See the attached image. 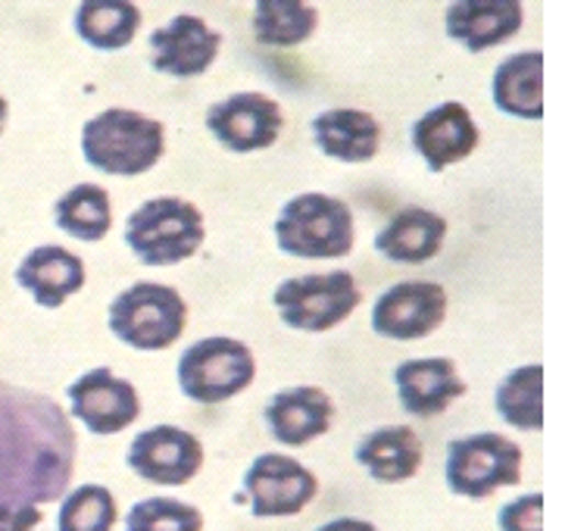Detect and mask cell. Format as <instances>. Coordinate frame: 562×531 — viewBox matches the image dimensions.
<instances>
[{"label": "cell", "mask_w": 562, "mask_h": 531, "mask_svg": "<svg viewBox=\"0 0 562 531\" xmlns=\"http://www.w3.org/2000/svg\"><path fill=\"white\" fill-rule=\"evenodd\" d=\"M525 7L519 0H457L443 13V32L469 54L501 47L519 35Z\"/></svg>", "instance_id": "cell-16"}, {"label": "cell", "mask_w": 562, "mask_h": 531, "mask_svg": "<svg viewBox=\"0 0 562 531\" xmlns=\"http://www.w3.org/2000/svg\"><path fill=\"white\" fill-rule=\"evenodd\" d=\"M72 29L94 50H122L138 35L140 7L132 0H85L76 10Z\"/></svg>", "instance_id": "cell-24"}, {"label": "cell", "mask_w": 562, "mask_h": 531, "mask_svg": "<svg viewBox=\"0 0 562 531\" xmlns=\"http://www.w3.org/2000/svg\"><path fill=\"white\" fill-rule=\"evenodd\" d=\"M125 531H203V512L176 497H147L128 510Z\"/></svg>", "instance_id": "cell-29"}, {"label": "cell", "mask_w": 562, "mask_h": 531, "mask_svg": "<svg viewBox=\"0 0 562 531\" xmlns=\"http://www.w3.org/2000/svg\"><path fill=\"white\" fill-rule=\"evenodd\" d=\"M244 490L257 519H284L303 512L319 494V478L284 453H262L244 472Z\"/></svg>", "instance_id": "cell-9"}, {"label": "cell", "mask_w": 562, "mask_h": 531, "mask_svg": "<svg viewBox=\"0 0 562 531\" xmlns=\"http://www.w3.org/2000/svg\"><path fill=\"white\" fill-rule=\"evenodd\" d=\"M69 416H76L91 434H116L140 416V397L128 379L98 366L69 385Z\"/></svg>", "instance_id": "cell-12"}, {"label": "cell", "mask_w": 562, "mask_h": 531, "mask_svg": "<svg viewBox=\"0 0 562 531\" xmlns=\"http://www.w3.org/2000/svg\"><path fill=\"white\" fill-rule=\"evenodd\" d=\"M120 519L116 497L103 485H79L63 494L57 531H113Z\"/></svg>", "instance_id": "cell-28"}, {"label": "cell", "mask_w": 562, "mask_h": 531, "mask_svg": "<svg viewBox=\"0 0 562 531\" xmlns=\"http://www.w3.org/2000/svg\"><path fill=\"white\" fill-rule=\"evenodd\" d=\"M79 438L47 394L0 379V504H57L76 475Z\"/></svg>", "instance_id": "cell-1"}, {"label": "cell", "mask_w": 562, "mask_h": 531, "mask_svg": "<svg viewBox=\"0 0 562 531\" xmlns=\"http://www.w3.org/2000/svg\"><path fill=\"white\" fill-rule=\"evenodd\" d=\"M357 463L369 478L397 485L422 470V441L409 426H382L357 444Z\"/></svg>", "instance_id": "cell-23"}, {"label": "cell", "mask_w": 562, "mask_h": 531, "mask_svg": "<svg viewBox=\"0 0 562 531\" xmlns=\"http://www.w3.org/2000/svg\"><path fill=\"white\" fill-rule=\"evenodd\" d=\"M313 142L325 157L341 160V163H369L379 147H382V123L353 106L325 110L313 123Z\"/></svg>", "instance_id": "cell-21"}, {"label": "cell", "mask_w": 562, "mask_h": 531, "mask_svg": "<svg viewBox=\"0 0 562 531\" xmlns=\"http://www.w3.org/2000/svg\"><path fill=\"white\" fill-rule=\"evenodd\" d=\"M335 400L316 385L279 391L266 404V429L284 448H303L331 429Z\"/></svg>", "instance_id": "cell-17"}, {"label": "cell", "mask_w": 562, "mask_h": 531, "mask_svg": "<svg viewBox=\"0 0 562 531\" xmlns=\"http://www.w3.org/2000/svg\"><path fill=\"white\" fill-rule=\"evenodd\" d=\"M447 319V291L435 282H401L372 307V331L391 341H422Z\"/></svg>", "instance_id": "cell-13"}, {"label": "cell", "mask_w": 562, "mask_h": 531, "mask_svg": "<svg viewBox=\"0 0 562 531\" xmlns=\"http://www.w3.org/2000/svg\"><path fill=\"white\" fill-rule=\"evenodd\" d=\"M7 116H10V103L0 94V135H3V125H7Z\"/></svg>", "instance_id": "cell-33"}, {"label": "cell", "mask_w": 562, "mask_h": 531, "mask_svg": "<svg viewBox=\"0 0 562 531\" xmlns=\"http://www.w3.org/2000/svg\"><path fill=\"white\" fill-rule=\"evenodd\" d=\"M394 385L401 407L419 419H435L465 394V382L447 357H422L406 360L394 369Z\"/></svg>", "instance_id": "cell-18"}, {"label": "cell", "mask_w": 562, "mask_h": 531, "mask_svg": "<svg viewBox=\"0 0 562 531\" xmlns=\"http://www.w3.org/2000/svg\"><path fill=\"white\" fill-rule=\"evenodd\" d=\"M319 29V10L306 0H260L254 7V35L269 47H297Z\"/></svg>", "instance_id": "cell-27"}, {"label": "cell", "mask_w": 562, "mask_h": 531, "mask_svg": "<svg viewBox=\"0 0 562 531\" xmlns=\"http://www.w3.org/2000/svg\"><path fill=\"white\" fill-rule=\"evenodd\" d=\"M447 219L425 206H403L375 235V250L397 266H422L441 253Z\"/></svg>", "instance_id": "cell-19"}, {"label": "cell", "mask_w": 562, "mask_h": 531, "mask_svg": "<svg viewBox=\"0 0 562 531\" xmlns=\"http://www.w3.org/2000/svg\"><path fill=\"white\" fill-rule=\"evenodd\" d=\"M494 106L516 120H543V54L522 50L494 69L491 79Z\"/></svg>", "instance_id": "cell-22"}, {"label": "cell", "mask_w": 562, "mask_h": 531, "mask_svg": "<svg viewBox=\"0 0 562 531\" xmlns=\"http://www.w3.org/2000/svg\"><path fill=\"white\" fill-rule=\"evenodd\" d=\"M54 223L60 231L79 238V241H103L113 228V206L110 194L101 184L79 182L72 184L60 201L54 204Z\"/></svg>", "instance_id": "cell-25"}, {"label": "cell", "mask_w": 562, "mask_h": 531, "mask_svg": "<svg viewBox=\"0 0 562 531\" xmlns=\"http://www.w3.org/2000/svg\"><path fill=\"white\" fill-rule=\"evenodd\" d=\"M494 407L509 429L541 431L543 429V366L525 363L503 375L494 391Z\"/></svg>", "instance_id": "cell-26"}, {"label": "cell", "mask_w": 562, "mask_h": 531, "mask_svg": "<svg viewBox=\"0 0 562 531\" xmlns=\"http://www.w3.org/2000/svg\"><path fill=\"white\" fill-rule=\"evenodd\" d=\"M409 142L431 172H443L475 154L482 132L460 101H443L413 123Z\"/></svg>", "instance_id": "cell-15"}, {"label": "cell", "mask_w": 562, "mask_h": 531, "mask_svg": "<svg viewBox=\"0 0 562 531\" xmlns=\"http://www.w3.org/2000/svg\"><path fill=\"white\" fill-rule=\"evenodd\" d=\"M281 253L294 260H338L353 250V210L331 194H297L281 206L276 219Z\"/></svg>", "instance_id": "cell-3"}, {"label": "cell", "mask_w": 562, "mask_h": 531, "mask_svg": "<svg viewBox=\"0 0 562 531\" xmlns=\"http://www.w3.org/2000/svg\"><path fill=\"white\" fill-rule=\"evenodd\" d=\"M272 301L284 326L319 335L350 319L353 309L362 304V294L357 279L347 269H335V272L284 279L276 287Z\"/></svg>", "instance_id": "cell-8"}, {"label": "cell", "mask_w": 562, "mask_h": 531, "mask_svg": "<svg viewBox=\"0 0 562 531\" xmlns=\"http://www.w3.org/2000/svg\"><path fill=\"white\" fill-rule=\"evenodd\" d=\"M501 531H543V497L541 494H525L509 500L497 516Z\"/></svg>", "instance_id": "cell-30"}, {"label": "cell", "mask_w": 562, "mask_h": 531, "mask_svg": "<svg viewBox=\"0 0 562 531\" xmlns=\"http://www.w3.org/2000/svg\"><path fill=\"white\" fill-rule=\"evenodd\" d=\"M41 522V510L25 504V507H7L0 504V531H32Z\"/></svg>", "instance_id": "cell-31"}, {"label": "cell", "mask_w": 562, "mask_h": 531, "mask_svg": "<svg viewBox=\"0 0 562 531\" xmlns=\"http://www.w3.org/2000/svg\"><path fill=\"white\" fill-rule=\"evenodd\" d=\"M206 128L232 154H254L279 142L281 103L262 91H238L206 110Z\"/></svg>", "instance_id": "cell-10"}, {"label": "cell", "mask_w": 562, "mask_h": 531, "mask_svg": "<svg viewBox=\"0 0 562 531\" xmlns=\"http://www.w3.org/2000/svg\"><path fill=\"white\" fill-rule=\"evenodd\" d=\"M166 154V128L128 106H110L81 128V157L103 176L135 179L150 172Z\"/></svg>", "instance_id": "cell-2"}, {"label": "cell", "mask_w": 562, "mask_h": 531, "mask_svg": "<svg viewBox=\"0 0 562 531\" xmlns=\"http://www.w3.org/2000/svg\"><path fill=\"white\" fill-rule=\"evenodd\" d=\"M16 285L25 287L38 307L60 309L85 287V263L79 253L60 245L35 247L16 266Z\"/></svg>", "instance_id": "cell-20"}, {"label": "cell", "mask_w": 562, "mask_h": 531, "mask_svg": "<svg viewBox=\"0 0 562 531\" xmlns=\"http://www.w3.org/2000/svg\"><path fill=\"white\" fill-rule=\"evenodd\" d=\"M257 360L238 338H201L179 357V388L194 404H225L254 385Z\"/></svg>", "instance_id": "cell-7"}, {"label": "cell", "mask_w": 562, "mask_h": 531, "mask_svg": "<svg viewBox=\"0 0 562 531\" xmlns=\"http://www.w3.org/2000/svg\"><path fill=\"white\" fill-rule=\"evenodd\" d=\"M110 331L135 350L172 348L188 326V304L162 282H135L110 304Z\"/></svg>", "instance_id": "cell-5"}, {"label": "cell", "mask_w": 562, "mask_h": 531, "mask_svg": "<svg viewBox=\"0 0 562 531\" xmlns=\"http://www.w3.org/2000/svg\"><path fill=\"white\" fill-rule=\"evenodd\" d=\"M125 463L150 485L179 488L203 470V444L198 434L179 426H154L132 441Z\"/></svg>", "instance_id": "cell-11"}, {"label": "cell", "mask_w": 562, "mask_h": 531, "mask_svg": "<svg viewBox=\"0 0 562 531\" xmlns=\"http://www.w3.org/2000/svg\"><path fill=\"white\" fill-rule=\"evenodd\" d=\"M522 478V448L497 431L465 434L447 444L443 482L457 497L484 500Z\"/></svg>", "instance_id": "cell-6"}, {"label": "cell", "mask_w": 562, "mask_h": 531, "mask_svg": "<svg viewBox=\"0 0 562 531\" xmlns=\"http://www.w3.org/2000/svg\"><path fill=\"white\" fill-rule=\"evenodd\" d=\"M222 50V35L206 20L179 13L150 35V66L172 79H198Z\"/></svg>", "instance_id": "cell-14"}, {"label": "cell", "mask_w": 562, "mask_h": 531, "mask_svg": "<svg viewBox=\"0 0 562 531\" xmlns=\"http://www.w3.org/2000/svg\"><path fill=\"white\" fill-rule=\"evenodd\" d=\"M206 225L201 206L176 194L154 197L125 219V245L144 266H176L203 247Z\"/></svg>", "instance_id": "cell-4"}, {"label": "cell", "mask_w": 562, "mask_h": 531, "mask_svg": "<svg viewBox=\"0 0 562 531\" xmlns=\"http://www.w3.org/2000/svg\"><path fill=\"white\" fill-rule=\"evenodd\" d=\"M316 531H382L375 529L372 522H366V519H353V516H341V519H331V522H325Z\"/></svg>", "instance_id": "cell-32"}]
</instances>
